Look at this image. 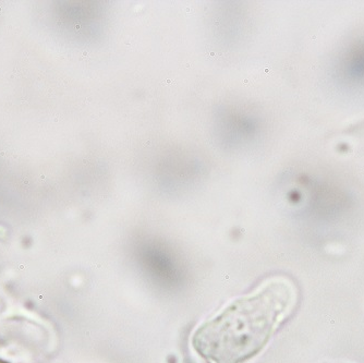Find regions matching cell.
Segmentation results:
<instances>
[{
	"mask_svg": "<svg viewBox=\"0 0 364 363\" xmlns=\"http://www.w3.org/2000/svg\"><path fill=\"white\" fill-rule=\"evenodd\" d=\"M294 286L272 279L250 297L237 300L196 336L198 351L214 363H240L253 356L295 302Z\"/></svg>",
	"mask_w": 364,
	"mask_h": 363,
	"instance_id": "6da1fadb",
	"label": "cell"
}]
</instances>
